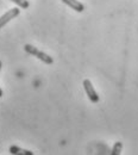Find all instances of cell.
<instances>
[{
	"label": "cell",
	"mask_w": 138,
	"mask_h": 155,
	"mask_svg": "<svg viewBox=\"0 0 138 155\" xmlns=\"http://www.w3.org/2000/svg\"><path fill=\"white\" fill-rule=\"evenodd\" d=\"M24 50H25L27 54H30V55H32V56H36V58H38V60H40L42 62H44L45 64H53V63H54V58H51L50 55L45 54L44 51H42L38 48H36V47H34V45H31V44H25V45H24Z\"/></svg>",
	"instance_id": "6da1fadb"
},
{
	"label": "cell",
	"mask_w": 138,
	"mask_h": 155,
	"mask_svg": "<svg viewBox=\"0 0 138 155\" xmlns=\"http://www.w3.org/2000/svg\"><path fill=\"white\" fill-rule=\"evenodd\" d=\"M82 85H83V90H85V92H86V94H87L88 99H89L92 103H98L100 98H99L98 93H97V91H95V88L93 87V84L91 82V80L85 79Z\"/></svg>",
	"instance_id": "7a4b0ae2"
},
{
	"label": "cell",
	"mask_w": 138,
	"mask_h": 155,
	"mask_svg": "<svg viewBox=\"0 0 138 155\" xmlns=\"http://www.w3.org/2000/svg\"><path fill=\"white\" fill-rule=\"evenodd\" d=\"M19 13H20V10L18 7H14V8L8 10L5 15H2V16L0 17V29H1L2 26H5L10 20L14 19L16 17H18Z\"/></svg>",
	"instance_id": "3957f363"
},
{
	"label": "cell",
	"mask_w": 138,
	"mask_h": 155,
	"mask_svg": "<svg viewBox=\"0 0 138 155\" xmlns=\"http://www.w3.org/2000/svg\"><path fill=\"white\" fill-rule=\"evenodd\" d=\"M63 4L68 5L70 8H73L76 12H82L85 10V5L82 2H80L79 0H61Z\"/></svg>",
	"instance_id": "277c9868"
},
{
	"label": "cell",
	"mask_w": 138,
	"mask_h": 155,
	"mask_svg": "<svg viewBox=\"0 0 138 155\" xmlns=\"http://www.w3.org/2000/svg\"><path fill=\"white\" fill-rule=\"evenodd\" d=\"M10 153L12 155H35L34 152L31 150H27V149H23L18 146H11L10 147Z\"/></svg>",
	"instance_id": "5b68a950"
},
{
	"label": "cell",
	"mask_w": 138,
	"mask_h": 155,
	"mask_svg": "<svg viewBox=\"0 0 138 155\" xmlns=\"http://www.w3.org/2000/svg\"><path fill=\"white\" fill-rule=\"evenodd\" d=\"M121 150H123V143L121 142H116L113 148H112V152L110 155H120L121 154Z\"/></svg>",
	"instance_id": "8992f818"
},
{
	"label": "cell",
	"mask_w": 138,
	"mask_h": 155,
	"mask_svg": "<svg viewBox=\"0 0 138 155\" xmlns=\"http://www.w3.org/2000/svg\"><path fill=\"white\" fill-rule=\"evenodd\" d=\"M12 2H14L17 6H19L20 8H27L30 6L29 1L27 0H11Z\"/></svg>",
	"instance_id": "52a82bcc"
},
{
	"label": "cell",
	"mask_w": 138,
	"mask_h": 155,
	"mask_svg": "<svg viewBox=\"0 0 138 155\" xmlns=\"http://www.w3.org/2000/svg\"><path fill=\"white\" fill-rule=\"evenodd\" d=\"M2 97V90H1V88H0V98Z\"/></svg>",
	"instance_id": "ba28073f"
},
{
	"label": "cell",
	"mask_w": 138,
	"mask_h": 155,
	"mask_svg": "<svg viewBox=\"0 0 138 155\" xmlns=\"http://www.w3.org/2000/svg\"><path fill=\"white\" fill-rule=\"evenodd\" d=\"M1 66H2V63H1V61H0V71H1Z\"/></svg>",
	"instance_id": "9c48e42d"
}]
</instances>
